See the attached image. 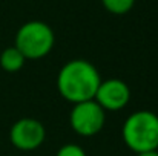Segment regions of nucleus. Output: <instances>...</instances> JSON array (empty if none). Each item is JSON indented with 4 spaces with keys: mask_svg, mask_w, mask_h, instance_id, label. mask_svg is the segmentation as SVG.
<instances>
[{
    "mask_svg": "<svg viewBox=\"0 0 158 156\" xmlns=\"http://www.w3.org/2000/svg\"><path fill=\"white\" fill-rule=\"evenodd\" d=\"M100 83L102 78L98 70L86 60H72L66 63L57 77L60 95L74 104L94 100Z\"/></svg>",
    "mask_w": 158,
    "mask_h": 156,
    "instance_id": "nucleus-1",
    "label": "nucleus"
},
{
    "mask_svg": "<svg viewBox=\"0 0 158 156\" xmlns=\"http://www.w3.org/2000/svg\"><path fill=\"white\" fill-rule=\"evenodd\" d=\"M124 144L135 153L158 149V116L149 110H138L123 124Z\"/></svg>",
    "mask_w": 158,
    "mask_h": 156,
    "instance_id": "nucleus-2",
    "label": "nucleus"
},
{
    "mask_svg": "<svg viewBox=\"0 0 158 156\" xmlns=\"http://www.w3.org/2000/svg\"><path fill=\"white\" fill-rule=\"evenodd\" d=\"M52 29L39 20L25 23L15 35V48L28 60H39L48 55L54 46Z\"/></svg>",
    "mask_w": 158,
    "mask_h": 156,
    "instance_id": "nucleus-3",
    "label": "nucleus"
},
{
    "mask_svg": "<svg viewBox=\"0 0 158 156\" xmlns=\"http://www.w3.org/2000/svg\"><path fill=\"white\" fill-rule=\"evenodd\" d=\"M72 129L81 136L97 135L106 121V110L95 100H88L74 104L69 116Z\"/></svg>",
    "mask_w": 158,
    "mask_h": 156,
    "instance_id": "nucleus-4",
    "label": "nucleus"
},
{
    "mask_svg": "<svg viewBox=\"0 0 158 156\" xmlns=\"http://www.w3.org/2000/svg\"><path fill=\"white\" fill-rule=\"evenodd\" d=\"M45 135L46 132H45L43 124L34 118L19 119L11 127V132H9V138L14 147L20 150H26V152L40 147L42 142L45 141Z\"/></svg>",
    "mask_w": 158,
    "mask_h": 156,
    "instance_id": "nucleus-5",
    "label": "nucleus"
},
{
    "mask_svg": "<svg viewBox=\"0 0 158 156\" xmlns=\"http://www.w3.org/2000/svg\"><path fill=\"white\" fill-rule=\"evenodd\" d=\"M94 100L103 107V110H120L131 100V90L127 84L118 78H110L102 81Z\"/></svg>",
    "mask_w": 158,
    "mask_h": 156,
    "instance_id": "nucleus-6",
    "label": "nucleus"
},
{
    "mask_svg": "<svg viewBox=\"0 0 158 156\" xmlns=\"http://www.w3.org/2000/svg\"><path fill=\"white\" fill-rule=\"evenodd\" d=\"M26 58L23 57V54L19 51L15 46L12 48H6L0 55V66L3 67V70L6 72H17L23 67Z\"/></svg>",
    "mask_w": 158,
    "mask_h": 156,
    "instance_id": "nucleus-7",
    "label": "nucleus"
},
{
    "mask_svg": "<svg viewBox=\"0 0 158 156\" xmlns=\"http://www.w3.org/2000/svg\"><path fill=\"white\" fill-rule=\"evenodd\" d=\"M102 3L109 12L121 15V14H126L132 9L135 0H102Z\"/></svg>",
    "mask_w": 158,
    "mask_h": 156,
    "instance_id": "nucleus-8",
    "label": "nucleus"
},
{
    "mask_svg": "<svg viewBox=\"0 0 158 156\" xmlns=\"http://www.w3.org/2000/svg\"><path fill=\"white\" fill-rule=\"evenodd\" d=\"M55 156H86V153L77 144H66V146L60 147V150L57 152Z\"/></svg>",
    "mask_w": 158,
    "mask_h": 156,
    "instance_id": "nucleus-9",
    "label": "nucleus"
},
{
    "mask_svg": "<svg viewBox=\"0 0 158 156\" xmlns=\"http://www.w3.org/2000/svg\"><path fill=\"white\" fill-rule=\"evenodd\" d=\"M137 156H158V150H149V152H141V153H137Z\"/></svg>",
    "mask_w": 158,
    "mask_h": 156,
    "instance_id": "nucleus-10",
    "label": "nucleus"
}]
</instances>
